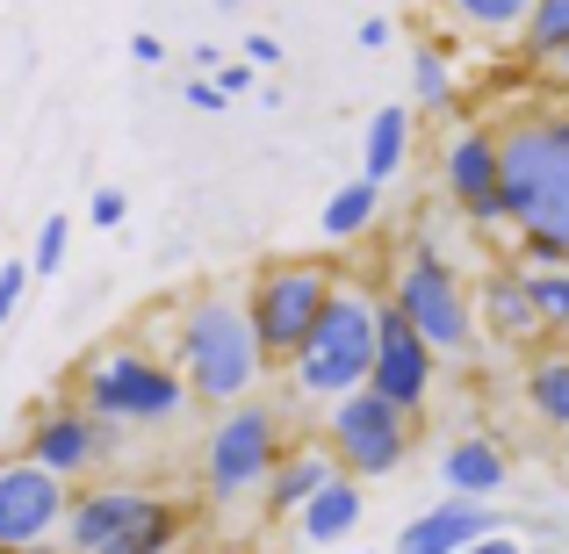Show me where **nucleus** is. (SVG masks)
I'll use <instances>...</instances> for the list:
<instances>
[{
	"instance_id": "27",
	"label": "nucleus",
	"mask_w": 569,
	"mask_h": 554,
	"mask_svg": "<svg viewBox=\"0 0 569 554\" xmlns=\"http://www.w3.org/2000/svg\"><path fill=\"white\" fill-rule=\"evenodd\" d=\"M527 66H533V87H541V94H562V101H569V37H562V43H541V51H527Z\"/></svg>"
},
{
	"instance_id": "25",
	"label": "nucleus",
	"mask_w": 569,
	"mask_h": 554,
	"mask_svg": "<svg viewBox=\"0 0 569 554\" xmlns=\"http://www.w3.org/2000/svg\"><path fill=\"white\" fill-rule=\"evenodd\" d=\"M569 37V0H527V22H519V51H541V43Z\"/></svg>"
},
{
	"instance_id": "36",
	"label": "nucleus",
	"mask_w": 569,
	"mask_h": 554,
	"mask_svg": "<svg viewBox=\"0 0 569 554\" xmlns=\"http://www.w3.org/2000/svg\"><path fill=\"white\" fill-rule=\"evenodd\" d=\"M562 346H569V324H562Z\"/></svg>"
},
{
	"instance_id": "8",
	"label": "nucleus",
	"mask_w": 569,
	"mask_h": 554,
	"mask_svg": "<svg viewBox=\"0 0 569 554\" xmlns=\"http://www.w3.org/2000/svg\"><path fill=\"white\" fill-rule=\"evenodd\" d=\"M332 281L339 274L325 260H281V266H260V274H252L246 318H252V339H260L267 361H289V353L303 346V332L318 324Z\"/></svg>"
},
{
	"instance_id": "24",
	"label": "nucleus",
	"mask_w": 569,
	"mask_h": 554,
	"mask_svg": "<svg viewBox=\"0 0 569 554\" xmlns=\"http://www.w3.org/2000/svg\"><path fill=\"white\" fill-rule=\"evenodd\" d=\"M519 274H527V295H533V310L548 318V332H562V324H569V260L519 266Z\"/></svg>"
},
{
	"instance_id": "34",
	"label": "nucleus",
	"mask_w": 569,
	"mask_h": 554,
	"mask_svg": "<svg viewBox=\"0 0 569 554\" xmlns=\"http://www.w3.org/2000/svg\"><path fill=\"white\" fill-rule=\"evenodd\" d=\"M361 51H389V22H382V14H368V22H361Z\"/></svg>"
},
{
	"instance_id": "29",
	"label": "nucleus",
	"mask_w": 569,
	"mask_h": 554,
	"mask_svg": "<svg viewBox=\"0 0 569 554\" xmlns=\"http://www.w3.org/2000/svg\"><path fill=\"white\" fill-rule=\"evenodd\" d=\"M252 72H260V66H246V58H223L209 80H217V94H223V101H231V94H246V87H252Z\"/></svg>"
},
{
	"instance_id": "4",
	"label": "nucleus",
	"mask_w": 569,
	"mask_h": 554,
	"mask_svg": "<svg viewBox=\"0 0 569 554\" xmlns=\"http://www.w3.org/2000/svg\"><path fill=\"white\" fill-rule=\"evenodd\" d=\"M66 547L80 554H152L181 541V512L152 490H130V483H101L87 497H66V518H58Z\"/></svg>"
},
{
	"instance_id": "10",
	"label": "nucleus",
	"mask_w": 569,
	"mask_h": 554,
	"mask_svg": "<svg viewBox=\"0 0 569 554\" xmlns=\"http://www.w3.org/2000/svg\"><path fill=\"white\" fill-rule=\"evenodd\" d=\"M432 361L440 353L426 346V339L411 332V318H403L397 303H376V353H368V389H382L397 411H426V396H432Z\"/></svg>"
},
{
	"instance_id": "18",
	"label": "nucleus",
	"mask_w": 569,
	"mask_h": 554,
	"mask_svg": "<svg viewBox=\"0 0 569 554\" xmlns=\"http://www.w3.org/2000/svg\"><path fill=\"white\" fill-rule=\"evenodd\" d=\"M440 483L455 490V497H498V490L512 483V461H505L498 440H455L440 454Z\"/></svg>"
},
{
	"instance_id": "21",
	"label": "nucleus",
	"mask_w": 569,
	"mask_h": 554,
	"mask_svg": "<svg viewBox=\"0 0 569 554\" xmlns=\"http://www.w3.org/2000/svg\"><path fill=\"white\" fill-rule=\"evenodd\" d=\"M527 403L548 417V425H562L569 432V353H541L527 374Z\"/></svg>"
},
{
	"instance_id": "20",
	"label": "nucleus",
	"mask_w": 569,
	"mask_h": 554,
	"mask_svg": "<svg viewBox=\"0 0 569 554\" xmlns=\"http://www.w3.org/2000/svg\"><path fill=\"white\" fill-rule=\"evenodd\" d=\"M403 152H411V109H403V101H382V109L368 115L361 173H368V181H397V173H403Z\"/></svg>"
},
{
	"instance_id": "13",
	"label": "nucleus",
	"mask_w": 569,
	"mask_h": 554,
	"mask_svg": "<svg viewBox=\"0 0 569 554\" xmlns=\"http://www.w3.org/2000/svg\"><path fill=\"white\" fill-rule=\"evenodd\" d=\"M440 181L455 194V209L469 223H483V231H498L505 223V188H498V144H490V130H455L440 152Z\"/></svg>"
},
{
	"instance_id": "35",
	"label": "nucleus",
	"mask_w": 569,
	"mask_h": 554,
	"mask_svg": "<svg viewBox=\"0 0 569 554\" xmlns=\"http://www.w3.org/2000/svg\"><path fill=\"white\" fill-rule=\"evenodd\" d=\"M223 66V43H194V72H217Z\"/></svg>"
},
{
	"instance_id": "22",
	"label": "nucleus",
	"mask_w": 569,
	"mask_h": 554,
	"mask_svg": "<svg viewBox=\"0 0 569 554\" xmlns=\"http://www.w3.org/2000/svg\"><path fill=\"white\" fill-rule=\"evenodd\" d=\"M447 14H455L461 29H476L483 43H505L527 22V0H447Z\"/></svg>"
},
{
	"instance_id": "15",
	"label": "nucleus",
	"mask_w": 569,
	"mask_h": 554,
	"mask_svg": "<svg viewBox=\"0 0 569 554\" xmlns=\"http://www.w3.org/2000/svg\"><path fill=\"white\" fill-rule=\"evenodd\" d=\"M476 310H483V332L498 339V346H541L548 339V318L533 310L519 266H498V274L483 281V295H476Z\"/></svg>"
},
{
	"instance_id": "14",
	"label": "nucleus",
	"mask_w": 569,
	"mask_h": 554,
	"mask_svg": "<svg viewBox=\"0 0 569 554\" xmlns=\"http://www.w3.org/2000/svg\"><path fill=\"white\" fill-rule=\"evenodd\" d=\"M490 533H498V518L483 512V497H455V504L418 512L411 526L397 533V547L403 554H461V547H483Z\"/></svg>"
},
{
	"instance_id": "31",
	"label": "nucleus",
	"mask_w": 569,
	"mask_h": 554,
	"mask_svg": "<svg viewBox=\"0 0 569 554\" xmlns=\"http://www.w3.org/2000/svg\"><path fill=\"white\" fill-rule=\"evenodd\" d=\"M181 101H188V109H194V115H217V109H223V94H217V80H209V72H194V80H188V94H181Z\"/></svg>"
},
{
	"instance_id": "5",
	"label": "nucleus",
	"mask_w": 569,
	"mask_h": 554,
	"mask_svg": "<svg viewBox=\"0 0 569 554\" xmlns=\"http://www.w3.org/2000/svg\"><path fill=\"white\" fill-rule=\"evenodd\" d=\"M80 403L109 425H173L188 411V382L173 361H152L138 346H116V353H94L80 367Z\"/></svg>"
},
{
	"instance_id": "19",
	"label": "nucleus",
	"mask_w": 569,
	"mask_h": 554,
	"mask_svg": "<svg viewBox=\"0 0 569 554\" xmlns=\"http://www.w3.org/2000/svg\"><path fill=\"white\" fill-rule=\"evenodd\" d=\"M376 216H382V181H368V173H361V181L332 188L318 231H325V245H361V238L376 231Z\"/></svg>"
},
{
	"instance_id": "12",
	"label": "nucleus",
	"mask_w": 569,
	"mask_h": 554,
	"mask_svg": "<svg viewBox=\"0 0 569 554\" xmlns=\"http://www.w3.org/2000/svg\"><path fill=\"white\" fill-rule=\"evenodd\" d=\"M116 432H123V425H109V417H94L87 403H58V411H43L37 425H29L22 454H29V461H43L51 475H66V483H72V475H87L94 461H109L116 446H123Z\"/></svg>"
},
{
	"instance_id": "26",
	"label": "nucleus",
	"mask_w": 569,
	"mask_h": 554,
	"mask_svg": "<svg viewBox=\"0 0 569 554\" xmlns=\"http://www.w3.org/2000/svg\"><path fill=\"white\" fill-rule=\"evenodd\" d=\"M66 245H72V223H66V216H43L37 245H29V274H43V281H51L58 266H66Z\"/></svg>"
},
{
	"instance_id": "2",
	"label": "nucleus",
	"mask_w": 569,
	"mask_h": 554,
	"mask_svg": "<svg viewBox=\"0 0 569 554\" xmlns=\"http://www.w3.org/2000/svg\"><path fill=\"white\" fill-rule=\"evenodd\" d=\"M173 367H181L188 396H202V403L246 396L267 374V353L252 339L246 303L223 295V289H194L181 303V318H173Z\"/></svg>"
},
{
	"instance_id": "28",
	"label": "nucleus",
	"mask_w": 569,
	"mask_h": 554,
	"mask_svg": "<svg viewBox=\"0 0 569 554\" xmlns=\"http://www.w3.org/2000/svg\"><path fill=\"white\" fill-rule=\"evenodd\" d=\"M123 216H130V194L123 188H94V194H87V223H94V231H116Z\"/></svg>"
},
{
	"instance_id": "16",
	"label": "nucleus",
	"mask_w": 569,
	"mask_h": 554,
	"mask_svg": "<svg viewBox=\"0 0 569 554\" xmlns=\"http://www.w3.org/2000/svg\"><path fill=\"white\" fill-rule=\"evenodd\" d=\"M296 533H303L310 547H332V541H347L353 526H361V475H347V469H332L318 490H310L303 504H296Z\"/></svg>"
},
{
	"instance_id": "6",
	"label": "nucleus",
	"mask_w": 569,
	"mask_h": 554,
	"mask_svg": "<svg viewBox=\"0 0 569 554\" xmlns=\"http://www.w3.org/2000/svg\"><path fill=\"white\" fill-rule=\"evenodd\" d=\"M274 454H281V411L246 389V396H231L217 411V425L202 432V490L217 504H238L246 490H260V475L274 469Z\"/></svg>"
},
{
	"instance_id": "17",
	"label": "nucleus",
	"mask_w": 569,
	"mask_h": 554,
	"mask_svg": "<svg viewBox=\"0 0 569 554\" xmlns=\"http://www.w3.org/2000/svg\"><path fill=\"white\" fill-rule=\"evenodd\" d=\"M332 469H339L332 446H281L274 469L260 475V490H267V518H289L296 504H303V497H310V490H318Z\"/></svg>"
},
{
	"instance_id": "7",
	"label": "nucleus",
	"mask_w": 569,
	"mask_h": 554,
	"mask_svg": "<svg viewBox=\"0 0 569 554\" xmlns=\"http://www.w3.org/2000/svg\"><path fill=\"white\" fill-rule=\"evenodd\" d=\"M325 440H332L339 469L368 483V475L403 469V454H411V411H397L382 389L353 382V389H339V396L325 403Z\"/></svg>"
},
{
	"instance_id": "9",
	"label": "nucleus",
	"mask_w": 569,
	"mask_h": 554,
	"mask_svg": "<svg viewBox=\"0 0 569 554\" xmlns=\"http://www.w3.org/2000/svg\"><path fill=\"white\" fill-rule=\"evenodd\" d=\"M389 303L411 318V332L426 339L432 353H447V361H461V353L476 346V310H469V289H461V274L440 260L432 245H418L411 260L397 266V289H389Z\"/></svg>"
},
{
	"instance_id": "32",
	"label": "nucleus",
	"mask_w": 569,
	"mask_h": 554,
	"mask_svg": "<svg viewBox=\"0 0 569 554\" xmlns=\"http://www.w3.org/2000/svg\"><path fill=\"white\" fill-rule=\"evenodd\" d=\"M130 58H138V66H167V43H159L152 29H138V37H130Z\"/></svg>"
},
{
	"instance_id": "23",
	"label": "nucleus",
	"mask_w": 569,
	"mask_h": 554,
	"mask_svg": "<svg viewBox=\"0 0 569 554\" xmlns=\"http://www.w3.org/2000/svg\"><path fill=\"white\" fill-rule=\"evenodd\" d=\"M411 101H418V109H440V115H447V101H455V66L440 58V43H418V58H411Z\"/></svg>"
},
{
	"instance_id": "1",
	"label": "nucleus",
	"mask_w": 569,
	"mask_h": 554,
	"mask_svg": "<svg viewBox=\"0 0 569 554\" xmlns=\"http://www.w3.org/2000/svg\"><path fill=\"white\" fill-rule=\"evenodd\" d=\"M498 144V188H505V223L519 231V266L569 260V109H527Z\"/></svg>"
},
{
	"instance_id": "33",
	"label": "nucleus",
	"mask_w": 569,
	"mask_h": 554,
	"mask_svg": "<svg viewBox=\"0 0 569 554\" xmlns=\"http://www.w3.org/2000/svg\"><path fill=\"white\" fill-rule=\"evenodd\" d=\"M246 66H281V43L267 37V29H260V37H246Z\"/></svg>"
},
{
	"instance_id": "30",
	"label": "nucleus",
	"mask_w": 569,
	"mask_h": 554,
	"mask_svg": "<svg viewBox=\"0 0 569 554\" xmlns=\"http://www.w3.org/2000/svg\"><path fill=\"white\" fill-rule=\"evenodd\" d=\"M22 289H29V266H22V260H8V266H0V324H8V310H14V303H22Z\"/></svg>"
},
{
	"instance_id": "11",
	"label": "nucleus",
	"mask_w": 569,
	"mask_h": 554,
	"mask_svg": "<svg viewBox=\"0 0 569 554\" xmlns=\"http://www.w3.org/2000/svg\"><path fill=\"white\" fill-rule=\"evenodd\" d=\"M66 475H51L43 461H0V547H43L66 518Z\"/></svg>"
},
{
	"instance_id": "3",
	"label": "nucleus",
	"mask_w": 569,
	"mask_h": 554,
	"mask_svg": "<svg viewBox=\"0 0 569 554\" xmlns=\"http://www.w3.org/2000/svg\"><path fill=\"white\" fill-rule=\"evenodd\" d=\"M376 303H382V295H368L361 281H332V295H325L318 324H310L303 346L289 353L296 396L332 403L339 389L368 382V353H376Z\"/></svg>"
}]
</instances>
